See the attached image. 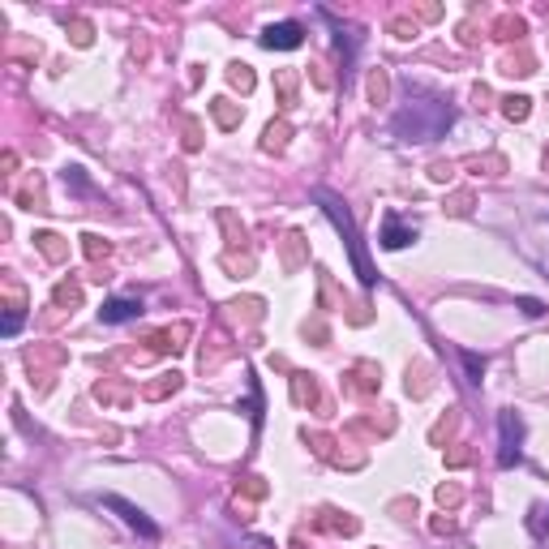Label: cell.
Wrapping results in <instances>:
<instances>
[{"label": "cell", "mask_w": 549, "mask_h": 549, "mask_svg": "<svg viewBox=\"0 0 549 549\" xmlns=\"http://www.w3.org/2000/svg\"><path fill=\"white\" fill-rule=\"evenodd\" d=\"M528 103H532V99L510 95V99H502V112H507L510 120H524V117H528Z\"/></svg>", "instance_id": "10"}, {"label": "cell", "mask_w": 549, "mask_h": 549, "mask_svg": "<svg viewBox=\"0 0 549 549\" xmlns=\"http://www.w3.org/2000/svg\"><path fill=\"white\" fill-rule=\"evenodd\" d=\"M318 202H322V211H327V219H331L335 228H339V236L348 240V254H353V266H356V274H361V283L365 288H373V279H378V271H373V262H370V254H365V240H361V232H356V219L348 215V206L339 202L335 194H327V189H318Z\"/></svg>", "instance_id": "2"}, {"label": "cell", "mask_w": 549, "mask_h": 549, "mask_svg": "<svg viewBox=\"0 0 549 549\" xmlns=\"http://www.w3.org/2000/svg\"><path fill=\"white\" fill-rule=\"evenodd\" d=\"M142 318V301L137 296H112V301H103V309H99V322L103 327H120V322H134Z\"/></svg>", "instance_id": "6"}, {"label": "cell", "mask_w": 549, "mask_h": 549, "mask_svg": "<svg viewBox=\"0 0 549 549\" xmlns=\"http://www.w3.org/2000/svg\"><path fill=\"white\" fill-rule=\"evenodd\" d=\"M57 301H69V305H74V301H78V288H60Z\"/></svg>", "instance_id": "21"}, {"label": "cell", "mask_w": 549, "mask_h": 549, "mask_svg": "<svg viewBox=\"0 0 549 549\" xmlns=\"http://www.w3.org/2000/svg\"><path fill=\"white\" fill-rule=\"evenodd\" d=\"M35 240H39V245H43V254H48V257H60V254H65V249H60V245H57L60 236H52V232H43V236H35Z\"/></svg>", "instance_id": "17"}, {"label": "cell", "mask_w": 549, "mask_h": 549, "mask_svg": "<svg viewBox=\"0 0 549 549\" xmlns=\"http://www.w3.org/2000/svg\"><path fill=\"white\" fill-rule=\"evenodd\" d=\"M86 254H91V257L108 254V245H99V236H86Z\"/></svg>", "instance_id": "20"}, {"label": "cell", "mask_w": 549, "mask_h": 549, "mask_svg": "<svg viewBox=\"0 0 549 549\" xmlns=\"http://www.w3.org/2000/svg\"><path fill=\"white\" fill-rule=\"evenodd\" d=\"M65 185H74L78 194H91V180L82 177V168H65Z\"/></svg>", "instance_id": "15"}, {"label": "cell", "mask_w": 549, "mask_h": 549, "mask_svg": "<svg viewBox=\"0 0 549 549\" xmlns=\"http://www.w3.org/2000/svg\"><path fill=\"white\" fill-rule=\"evenodd\" d=\"M177 387H180V373H163V382H159V387H151V395H155V399H159V395L177 391Z\"/></svg>", "instance_id": "16"}, {"label": "cell", "mask_w": 549, "mask_h": 549, "mask_svg": "<svg viewBox=\"0 0 549 549\" xmlns=\"http://www.w3.org/2000/svg\"><path fill=\"white\" fill-rule=\"evenodd\" d=\"M305 43V26L301 22H274L262 30V48H271V52H292Z\"/></svg>", "instance_id": "5"}, {"label": "cell", "mask_w": 549, "mask_h": 549, "mask_svg": "<svg viewBox=\"0 0 549 549\" xmlns=\"http://www.w3.org/2000/svg\"><path fill=\"white\" fill-rule=\"evenodd\" d=\"M211 112H215V120L223 129H236V125H240V112H236L228 99H211Z\"/></svg>", "instance_id": "8"}, {"label": "cell", "mask_w": 549, "mask_h": 549, "mask_svg": "<svg viewBox=\"0 0 549 549\" xmlns=\"http://www.w3.org/2000/svg\"><path fill=\"white\" fill-rule=\"evenodd\" d=\"M283 142H288V125H271L262 146H266V151H283Z\"/></svg>", "instance_id": "13"}, {"label": "cell", "mask_w": 549, "mask_h": 549, "mask_svg": "<svg viewBox=\"0 0 549 549\" xmlns=\"http://www.w3.org/2000/svg\"><path fill=\"white\" fill-rule=\"evenodd\" d=\"M498 433H502V447H498V468H515L524 459V421L519 412H502L498 416Z\"/></svg>", "instance_id": "3"}, {"label": "cell", "mask_w": 549, "mask_h": 549, "mask_svg": "<svg viewBox=\"0 0 549 549\" xmlns=\"http://www.w3.org/2000/svg\"><path fill=\"white\" fill-rule=\"evenodd\" d=\"M103 507L117 510V515L137 532V536H146V541H155V536H159V524H155V519H151V515H146L142 507H134L129 498H120V493H103Z\"/></svg>", "instance_id": "4"}, {"label": "cell", "mask_w": 549, "mask_h": 549, "mask_svg": "<svg viewBox=\"0 0 549 549\" xmlns=\"http://www.w3.org/2000/svg\"><path fill=\"white\" fill-rule=\"evenodd\" d=\"M228 78H232V86H240V91H254V74H249V65H232V69H228Z\"/></svg>", "instance_id": "12"}, {"label": "cell", "mask_w": 549, "mask_h": 549, "mask_svg": "<svg viewBox=\"0 0 549 549\" xmlns=\"http://www.w3.org/2000/svg\"><path fill=\"white\" fill-rule=\"evenodd\" d=\"M18 331H22V309H9L4 322H0V335H4V339H13Z\"/></svg>", "instance_id": "14"}, {"label": "cell", "mask_w": 549, "mask_h": 549, "mask_svg": "<svg viewBox=\"0 0 549 549\" xmlns=\"http://www.w3.org/2000/svg\"><path fill=\"white\" fill-rule=\"evenodd\" d=\"M412 240H416V228L404 223L395 211H387V223H382V249H404V245H412Z\"/></svg>", "instance_id": "7"}, {"label": "cell", "mask_w": 549, "mask_h": 549, "mask_svg": "<svg viewBox=\"0 0 549 549\" xmlns=\"http://www.w3.org/2000/svg\"><path fill=\"white\" fill-rule=\"evenodd\" d=\"M185 327H177V331H159L155 339H151V344H155L159 353H180V348H185V344H180V339H185Z\"/></svg>", "instance_id": "9"}, {"label": "cell", "mask_w": 549, "mask_h": 549, "mask_svg": "<svg viewBox=\"0 0 549 549\" xmlns=\"http://www.w3.org/2000/svg\"><path fill=\"white\" fill-rule=\"evenodd\" d=\"M459 356H464L468 382H481V378H485V356H476V353H459Z\"/></svg>", "instance_id": "11"}, {"label": "cell", "mask_w": 549, "mask_h": 549, "mask_svg": "<svg viewBox=\"0 0 549 549\" xmlns=\"http://www.w3.org/2000/svg\"><path fill=\"white\" fill-rule=\"evenodd\" d=\"M455 125V108L438 95H408V103L395 112L391 129L399 142H433Z\"/></svg>", "instance_id": "1"}, {"label": "cell", "mask_w": 549, "mask_h": 549, "mask_svg": "<svg viewBox=\"0 0 549 549\" xmlns=\"http://www.w3.org/2000/svg\"><path fill=\"white\" fill-rule=\"evenodd\" d=\"M519 309H524L528 318H541V314H545V305H541L536 296H519Z\"/></svg>", "instance_id": "18"}, {"label": "cell", "mask_w": 549, "mask_h": 549, "mask_svg": "<svg viewBox=\"0 0 549 549\" xmlns=\"http://www.w3.org/2000/svg\"><path fill=\"white\" fill-rule=\"evenodd\" d=\"M279 86H283V108H292V74H279Z\"/></svg>", "instance_id": "19"}, {"label": "cell", "mask_w": 549, "mask_h": 549, "mask_svg": "<svg viewBox=\"0 0 549 549\" xmlns=\"http://www.w3.org/2000/svg\"><path fill=\"white\" fill-rule=\"evenodd\" d=\"M532 528H536V532H549V515H545V519H532Z\"/></svg>", "instance_id": "22"}]
</instances>
